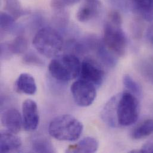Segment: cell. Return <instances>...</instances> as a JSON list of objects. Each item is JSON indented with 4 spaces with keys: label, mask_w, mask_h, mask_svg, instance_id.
Returning <instances> with one entry per match:
<instances>
[{
    "label": "cell",
    "mask_w": 153,
    "mask_h": 153,
    "mask_svg": "<svg viewBox=\"0 0 153 153\" xmlns=\"http://www.w3.org/2000/svg\"><path fill=\"white\" fill-rule=\"evenodd\" d=\"M102 42L114 55L124 56L127 48V38L122 28V18L117 11L111 12L104 24Z\"/></svg>",
    "instance_id": "obj_1"
},
{
    "label": "cell",
    "mask_w": 153,
    "mask_h": 153,
    "mask_svg": "<svg viewBox=\"0 0 153 153\" xmlns=\"http://www.w3.org/2000/svg\"><path fill=\"white\" fill-rule=\"evenodd\" d=\"M83 129L82 123L70 114H63L55 117L48 126V132L51 137L64 141H76L80 137Z\"/></svg>",
    "instance_id": "obj_2"
},
{
    "label": "cell",
    "mask_w": 153,
    "mask_h": 153,
    "mask_svg": "<svg viewBox=\"0 0 153 153\" xmlns=\"http://www.w3.org/2000/svg\"><path fill=\"white\" fill-rule=\"evenodd\" d=\"M33 45L41 55L48 58L54 57L62 51L63 39L61 35L54 29L44 27L35 34Z\"/></svg>",
    "instance_id": "obj_3"
},
{
    "label": "cell",
    "mask_w": 153,
    "mask_h": 153,
    "mask_svg": "<svg viewBox=\"0 0 153 153\" xmlns=\"http://www.w3.org/2000/svg\"><path fill=\"white\" fill-rule=\"evenodd\" d=\"M81 63L76 56L65 54L53 59L48 66L51 75L56 79L68 82L79 76Z\"/></svg>",
    "instance_id": "obj_4"
},
{
    "label": "cell",
    "mask_w": 153,
    "mask_h": 153,
    "mask_svg": "<svg viewBox=\"0 0 153 153\" xmlns=\"http://www.w3.org/2000/svg\"><path fill=\"white\" fill-rule=\"evenodd\" d=\"M118 125L128 126L134 124L139 116V103L136 96L126 91L119 95L116 107Z\"/></svg>",
    "instance_id": "obj_5"
},
{
    "label": "cell",
    "mask_w": 153,
    "mask_h": 153,
    "mask_svg": "<svg viewBox=\"0 0 153 153\" xmlns=\"http://www.w3.org/2000/svg\"><path fill=\"white\" fill-rule=\"evenodd\" d=\"M71 90L75 102L80 107L91 105L97 95L96 86L81 79H79L72 83Z\"/></svg>",
    "instance_id": "obj_6"
},
{
    "label": "cell",
    "mask_w": 153,
    "mask_h": 153,
    "mask_svg": "<svg viewBox=\"0 0 153 153\" xmlns=\"http://www.w3.org/2000/svg\"><path fill=\"white\" fill-rule=\"evenodd\" d=\"M79 79L89 82L96 87L102 83L105 72L101 66L94 60L86 58L81 63Z\"/></svg>",
    "instance_id": "obj_7"
},
{
    "label": "cell",
    "mask_w": 153,
    "mask_h": 153,
    "mask_svg": "<svg viewBox=\"0 0 153 153\" xmlns=\"http://www.w3.org/2000/svg\"><path fill=\"white\" fill-rule=\"evenodd\" d=\"M23 126L26 131H35L39 123V116L36 102L31 99L23 101L22 104Z\"/></svg>",
    "instance_id": "obj_8"
},
{
    "label": "cell",
    "mask_w": 153,
    "mask_h": 153,
    "mask_svg": "<svg viewBox=\"0 0 153 153\" xmlns=\"http://www.w3.org/2000/svg\"><path fill=\"white\" fill-rule=\"evenodd\" d=\"M1 123L8 131L17 134L23 126V118L17 109L11 108L2 113Z\"/></svg>",
    "instance_id": "obj_9"
},
{
    "label": "cell",
    "mask_w": 153,
    "mask_h": 153,
    "mask_svg": "<svg viewBox=\"0 0 153 153\" xmlns=\"http://www.w3.org/2000/svg\"><path fill=\"white\" fill-rule=\"evenodd\" d=\"M100 0H83L76 13L77 20L82 23L87 22L95 17L101 10Z\"/></svg>",
    "instance_id": "obj_10"
},
{
    "label": "cell",
    "mask_w": 153,
    "mask_h": 153,
    "mask_svg": "<svg viewBox=\"0 0 153 153\" xmlns=\"http://www.w3.org/2000/svg\"><path fill=\"white\" fill-rule=\"evenodd\" d=\"M22 141L16 134L7 131H2L0 134V152L10 153L17 151L22 146Z\"/></svg>",
    "instance_id": "obj_11"
},
{
    "label": "cell",
    "mask_w": 153,
    "mask_h": 153,
    "mask_svg": "<svg viewBox=\"0 0 153 153\" xmlns=\"http://www.w3.org/2000/svg\"><path fill=\"white\" fill-rule=\"evenodd\" d=\"M27 49V41L22 36H17L10 43L2 44L1 45V54L5 52V57L12 54L24 53Z\"/></svg>",
    "instance_id": "obj_12"
},
{
    "label": "cell",
    "mask_w": 153,
    "mask_h": 153,
    "mask_svg": "<svg viewBox=\"0 0 153 153\" xmlns=\"http://www.w3.org/2000/svg\"><path fill=\"white\" fill-rule=\"evenodd\" d=\"M16 88L19 93L27 95H34L37 86L34 77L28 74H20L16 81Z\"/></svg>",
    "instance_id": "obj_13"
},
{
    "label": "cell",
    "mask_w": 153,
    "mask_h": 153,
    "mask_svg": "<svg viewBox=\"0 0 153 153\" xmlns=\"http://www.w3.org/2000/svg\"><path fill=\"white\" fill-rule=\"evenodd\" d=\"M98 141L93 137H86L81 140L76 144L70 146L67 152L68 153H95L98 149Z\"/></svg>",
    "instance_id": "obj_14"
},
{
    "label": "cell",
    "mask_w": 153,
    "mask_h": 153,
    "mask_svg": "<svg viewBox=\"0 0 153 153\" xmlns=\"http://www.w3.org/2000/svg\"><path fill=\"white\" fill-rule=\"evenodd\" d=\"M119 95L113 97L105 105L102 111V120L111 127H116L118 125L116 115V107Z\"/></svg>",
    "instance_id": "obj_15"
},
{
    "label": "cell",
    "mask_w": 153,
    "mask_h": 153,
    "mask_svg": "<svg viewBox=\"0 0 153 153\" xmlns=\"http://www.w3.org/2000/svg\"><path fill=\"white\" fill-rule=\"evenodd\" d=\"M138 13L146 20H153V0H130Z\"/></svg>",
    "instance_id": "obj_16"
},
{
    "label": "cell",
    "mask_w": 153,
    "mask_h": 153,
    "mask_svg": "<svg viewBox=\"0 0 153 153\" xmlns=\"http://www.w3.org/2000/svg\"><path fill=\"white\" fill-rule=\"evenodd\" d=\"M5 9L15 19L25 15L27 11L22 6L19 0H3Z\"/></svg>",
    "instance_id": "obj_17"
},
{
    "label": "cell",
    "mask_w": 153,
    "mask_h": 153,
    "mask_svg": "<svg viewBox=\"0 0 153 153\" xmlns=\"http://www.w3.org/2000/svg\"><path fill=\"white\" fill-rule=\"evenodd\" d=\"M153 134V120L147 119L133 131L132 135L135 140L141 139Z\"/></svg>",
    "instance_id": "obj_18"
},
{
    "label": "cell",
    "mask_w": 153,
    "mask_h": 153,
    "mask_svg": "<svg viewBox=\"0 0 153 153\" xmlns=\"http://www.w3.org/2000/svg\"><path fill=\"white\" fill-rule=\"evenodd\" d=\"M32 149L36 153H53L54 152L51 141L45 137L36 138L32 143Z\"/></svg>",
    "instance_id": "obj_19"
},
{
    "label": "cell",
    "mask_w": 153,
    "mask_h": 153,
    "mask_svg": "<svg viewBox=\"0 0 153 153\" xmlns=\"http://www.w3.org/2000/svg\"><path fill=\"white\" fill-rule=\"evenodd\" d=\"M123 82L128 90L135 96H141L142 88L141 85L129 75H125L123 77Z\"/></svg>",
    "instance_id": "obj_20"
},
{
    "label": "cell",
    "mask_w": 153,
    "mask_h": 153,
    "mask_svg": "<svg viewBox=\"0 0 153 153\" xmlns=\"http://www.w3.org/2000/svg\"><path fill=\"white\" fill-rule=\"evenodd\" d=\"M15 24V18L8 13L1 12L0 15L1 29L5 32L13 29Z\"/></svg>",
    "instance_id": "obj_21"
},
{
    "label": "cell",
    "mask_w": 153,
    "mask_h": 153,
    "mask_svg": "<svg viewBox=\"0 0 153 153\" xmlns=\"http://www.w3.org/2000/svg\"><path fill=\"white\" fill-rule=\"evenodd\" d=\"M23 60L25 63L28 65L41 66L43 64V62L41 59H39L36 54L31 53L27 54L24 57Z\"/></svg>",
    "instance_id": "obj_22"
},
{
    "label": "cell",
    "mask_w": 153,
    "mask_h": 153,
    "mask_svg": "<svg viewBox=\"0 0 153 153\" xmlns=\"http://www.w3.org/2000/svg\"><path fill=\"white\" fill-rule=\"evenodd\" d=\"M139 153H153V143H148L143 146V147L139 151Z\"/></svg>",
    "instance_id": "obj_23"
},
{
    "label": "cell",
    "mask_w": 153,
    "mask_h": 153,
    "mask_svg": "<svg viewBox=\"0 0 153 153\" xmlns=\"http://www.w3.org/2000/svg\"><path fill=\"white\" fill-rule=\"evenodd\" d=\"M147 38L153 46V23L148 30Z\"/></svg>",
    "instance_id": "obj_24"
},
{
    "label": "cell",
    "mask_w": 153,
    "mask_h": 153,
    "mask_svg": "<svg viewBox=\"0 0 153 153\" xmlns=\"http://www.w3.org/2000/svg\"><path fill=\"white\" fill-rule=\"evenodd\" d=\"M66 5H72L78 3L80 0H61Z\"/></svg>",
    "instance_id": "obj_25"
},
{
    "label": "cell",
    "mask_w": 153,
    "mask_h": 153,
    "mask_svg": "<svg viewBox=\"0 0 153 153\" xmlns=\"http://www.w3.org/2000/svg\"><path fill=\"white\" fill-rule=\"evenodd\" d=\"M152 63H151V67H152V71L153 72V58L152 59Z\"/></svg>",
    "instance_id": "obj_26"
},
{
    "label": "cell",
    "mask_w": 153,
    "mask_h": 153,
    "mask_svg": "<svg viewBox=\"0 0 153 153\" xmlns=\"http://www.w3.org/2000/svg\"><path fill=\"white\" fill-rule=\"evenodd\" d=\"M152 80H153V76H152Z\"/></svg>",
    "instance_id": "obj_27"
}]
</instances>
